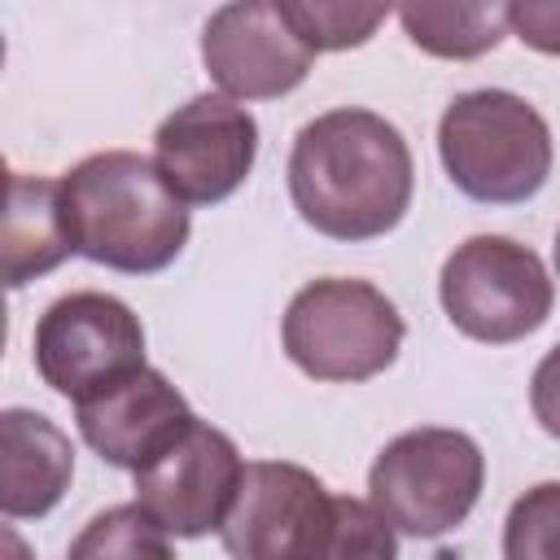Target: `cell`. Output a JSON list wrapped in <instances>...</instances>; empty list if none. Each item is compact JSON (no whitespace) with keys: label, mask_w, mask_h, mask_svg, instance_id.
Masks as SVG:
<instances>
[{"label":"cell","mask_w":560,"mask_h":560,"mask_svg":"<svg viewBox=\"0 0 560 560\" xmlns=\"http://www.w3.org/2000/svg\"><path fill=\"white\" fill-rule=\"evenodd\" d=\"M232 560H328L337 538V494L302 464L254 459L223 516Z\"/></svg>","instance_id":"cell-8"},{"label":"cell","mask_w":560,"mask_h":560,"mask_svg":"<svg viewBox=\"0 0 560 560\" xmlns=\"http://www.w3.org/2000/svg\"><path fill=\"white\" fill-rule=\"evenodd\" d=\"M398 22L416 48L446 61H472L503 44L508 4H402Z\"/></svg>","instance_id":"cell-15"},{"label":"cell","mask_w":560,"mask_h":560,"mask_svg":"<svg viewBox=\"0 0 560 560\" xmlns=\"http://www.w3.org/2000/svg\"><path fill=\"white\" fill-rule=\"evenodd\" d=\"M508 31L534 52L560 57V0H521L508 4Z\"/></svg>","instance_id":"cell-20"},{"label":"cell","mask_w":560,"mask_h":560,"mask_svg":"<svg viewBox=\"0 0 560 560\" xmlns=\"http://www.w3.org/2000/svg\"><path fill=\"white\" fill-rule=\"evenodd\" d=\"M245 464L223 429L192 424L162 459L136 472V503L175 538H201L223 529V516L241 490Z\"/></svg>","instance_id":"cell-11"},{"label":"cell","mask_w":560,"mask_h":560,"mask_svg":"<svg viewBox=\"0 0 560 560\" xmlns=\"http://www.w3.org/2000/svg\"><path fill=\"white\" fill-rule=\"evenodd\" d=\"M486 486V455L459 429H407L381 446L368 503L411 538H438L468 521Z\"/></svg>","instance_id":"cell-5"},{"label":"cell","mask_w":560,"mask_h":560,"mask_svg":"<svg viewBox=\"0 0 560 560\" xmlns=\"http://www.w3.org/2000/svg\"><path fill=\"white\" fill-rule=\"evenodd\" d=\"M416 162L394 122L372 109L311 118L289 153V197L306 228L332 241H376L411 206Z\"/></svg>","instance_id":"cell-1"},{"label":"cell","mask_w":560,"mask_h":560,"mask_svg":"<svg viewBox=\"0 0 560 560\" xmlns=\"http://www.w3.org/2000/svg\"><path fill=\"white\" fill-rule=\"evenodd\" d=\"M529 407H534V420L560 438V346H551L542 354V363L534 368V381H529Z\"/></svg>","instance_id":"cell-21"},{"label":"cell","mask_w":560,"mask_h":560,"mask_svg":"<svg viewBox=\"0 0 560 560\" xmlns=\"http://www.w3.org/2000/svg\"><path fill=\"white\" fill-rule=\"evenodd\" d=\"M556 276H560V232H556Z\"/></svg>","instance_id":"cell-22"},{"label":"cell","mask_w":560,"mask_h":560,"mask_svg":"<svg viewBox=\"0 0 560 560\" xmlns=\"http://www.w3.org/2000/svg\"><path fill=\"white\" fill-rule=\"evenodd\" d=\"M438 153L451 184L486 206L529 201L551 175V127L516 92H459L438 122Z\"/></svg>","instance_id":"cell-3"},{"label":"cell","mask_w":560,"mask_h":560,"mask_svg":"<svg viewBox=\"0 0 560 560\" xmlns=\"http://www.w3.org/2000/svg\"><path fill=\"white\" fill-rule=\"evenodd\" d=\"M74 420H79L83 442L105 464L131 468V472L162 459L197 424L184 394L158 368H140L127 381H118L114 389L79 402Z\"/></svg>","instance_id":"cell-12"},{"label":"cell","mask_w":560,"mask_h":560,"mask_svg":"<svg viewBox=\"0 0 560 560\" xmlns=\"http://www.w3.org/2000/svg\"><path fill=\"white\" fill-rule=\"evenodd\" d=\"M328 560H398L394 525L363 499L337 494V538Z\"/></svg>","instance_id":"cell-19"},{"label":"cell","mask_w":560,"mask_h":560,"mask_svg":"<svg viewBox=\"0 0 560 560\" xmlns=\"http://www.w3.org/2000/svg\"><path fill=\"white\" fill-rule=\"evenodd\" d=\"M438 293L446 319L486 346H512L538 332L556 302L542 258L512 236H468L455 245L442 262Z\"/></svg>","instance_id":"cell-6"},{"label":"cell","mask_w":560,"mask_h":560,"mask_svg":"<svg viewBox=\"0 0 560 560\" xmlns=\"http://www.w3.org/2000/svg\"><path fill=\"white\" fill-rule=\"evenodd\" d=\"M74 249L61 179L9 171V210H4V284L22 289L26 280L48 276Z\"/></svg>","instance_id":"cell-14"},{"label":"cell","mask_w":560,"mask_h":560,"mask_svg":"<svg viewBox=\"0 0 560 560\" xmlns=\"http://www.w3.org/2000/svg\"><path fill=\"white\" fill-rule=\"evenodd\" d=\"M70 477H74L70 438L44 411L9 407L0 416V512L9 521L44 516L61 503Z\"/></svg>","instance_id":"cell-13"},{"label":"cell","mask_w":560,"mask_h":560,"mask_svg":"<svg viewBox=\"0 0 560 560\" xmlns=\"http://www.w3.org/2000/svg\"><path fill=\"white\" fill-rule=\"evenodd\" d=\"M144 368L140 315L96 289L57 298L35 324V372L74 407Z\"/></svg>","instance_id":"cell-7"},{"label":"cell","mask_w":560,"mask_h":560,"mask_svg":"<svg viewBox=\"0 0 560 560\" xmlns=\"http://www.w3.org/2000/svg\"><path fill=\"white\" fill-rule=\"evenodd\" d=\"M61 192L74 249L109 271L153 276L188 245V210L144 153H92L66 171Z\"/></svg>","instance_id":"cell-2"},{"label":"cell","mask_w":560,"mask_h":560,"mask_svg":"<svg viewBox=\"0 0 560 560\" xmlns=\"http://www.w3.org/2000/svg\"><path fill=\"white\" fill-rule=\"evenodd\" d=\"M407 324L398 306L368 280H311L293 293L280 341L293 368L315 381H372L402 350Z\"/></svg>","instance_id":"cell-4"},{"label":"cell","mask_w":560,"mask_h":560,"mask_svg":"<svg viewBox=\"0 0 560 560\" xmlns=\"http://www.w3.org/2000/svg\"><path fill=\"white\" fill-rule=\"evenodd\" d=\"M201 61L228 101H271L311 74L315 52L293 31L280 0H236L210 13Z\"/></svg>","instance_id":"cell-10"},{"label":"cell","mask_w":560,"mask_h":560,"mask_svg":"<svg viewBox=\"0 0 560 560\" xmlns=\"http://www.w3.org/2000/svg\"><path fill=\"white\" fill-rule=\"evenodd\" d=\"M66 560H175V551L166 529L140 503H118L74 534Z\"/></svg>","instance_id":"cell-16"},{"label":"cell","mask_w":560,"mask_h":560,"mask_svg":"<svg viewBox=\"0 0 560 560\" xmlns=\"http://www.w3.org/2000/svg\"><path fill=\"white\" fill-rule=\"evenodd\" d=\"M293 31L306 39L311 52H341L359 48L385 22V4H350V0H280Z\"/></svg>","instance_id":"cell-17"},{"label":"cell","mask_w":560,"mask_h":560,"mask_svg":"<svg viewBox=\"0 0 560 560\" xmlns=\"http://www.w3.org/2000/svg\"><path fill=\"white\" fill-rule=\"evenodd\" d=\"M503 560H560V481H538L512 503Z\"/></svg>","instance_id":"cell-18"},{"label":"cell","mask_w":560,"mask_h":560,"mask_svg":"<svg viewBox=\"0 0 560 560\" xmlns=\"http://www.w3.org/2000/svg\"><path fill=\"white\" fill-rule=\"evenodd\" d=\"M258 158V122L223 92H201L162 118L153 166L184 206L228 201Z\"/></svg>","instance_id":"cell-9"}]
</instances>
